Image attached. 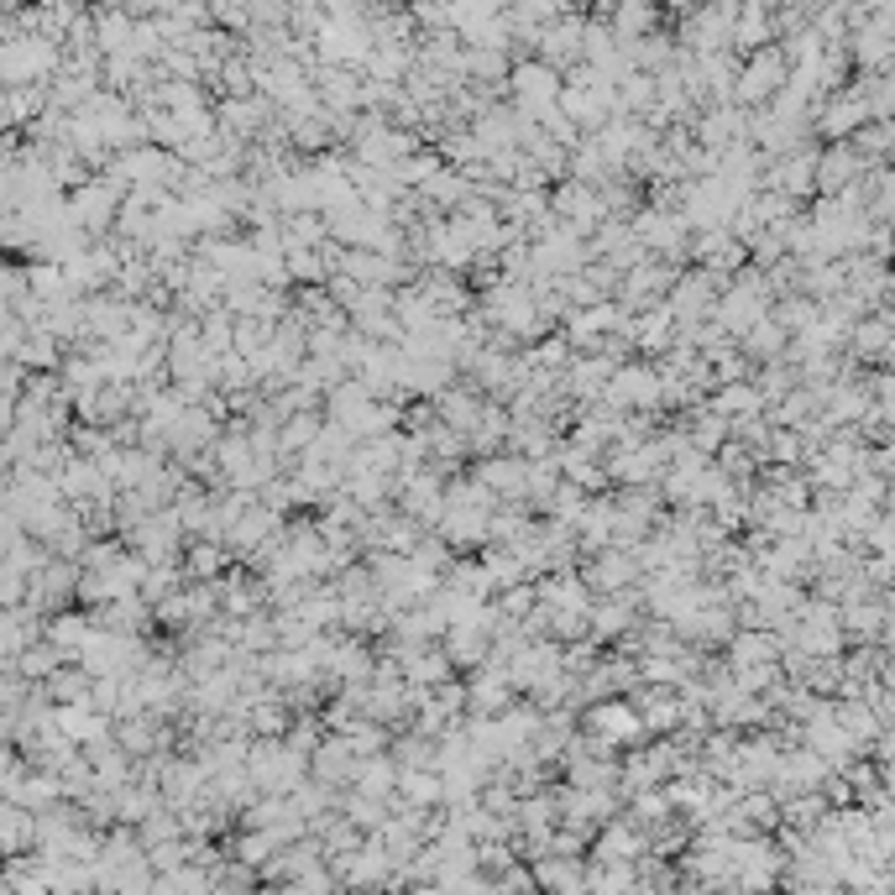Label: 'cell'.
I'll use <instances>...</instances> for the list:
<instances>
[{
    "instance_id": "cell-1",
    "label": "cell",
    "mask_w": 895,
    "mask_h": 895,
    "mask_svg": "<svg viewBox=\"0 0 895 895\" xmlns=\"http://www.w3.org/2000/svg\"><path fill=\"white\" fill-rule=\"evenodd\" d=\"M592 728H597L602 744H634L639 728H644V718H639V712H629V707H597V712H592Z\"/></svg>"
},
{
    "instance_id": "cell-2",
    "label": "cell",
    "mask_w": 895,
    "mask_h": 895,
    "mask_svg": "<svg viewBox=\"0 0 895 895\" xmlns=\"http://www.w3.org/2000/svg\"><path fill=\"white\" fill-rule=\"evenodd\" d=\"M623 576H634V561H623V555H608L602 566H592V587H618Z\"/></svg>"
}]
</instances>
